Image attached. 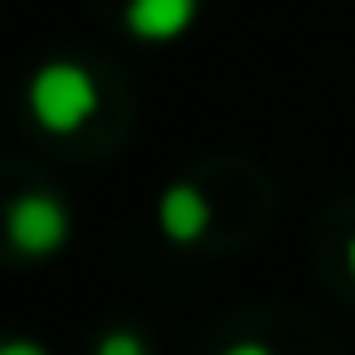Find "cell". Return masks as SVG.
Segmentation results:
<instances>
[{"label":"cell","instance_id":"obj_1","mask_svg":"<svg viewBox=\"0 0 355 355\" xmlns=\"http://www.w3.org/2000/svg\"><path fill=\"white\" fill-rule=\"evenodd\" d=\"M30 112L44 132H78L98 112V83L78 64H44L30 78Z\"/></svg>","mask_w":355,"mask_h":355},{"label":"cell","instance_id":"obj_2","mask_svg":"<svg viewBox=\"0 0 355 355\" xmlns=\"http://www.w3.org/2000/svg\"><path fill=\"white\" fill-rule=\"evenodd\" d=\"M6 234H10V243H15L25 258H49V253H59L64 239H69V209H64L59 195L30 190V195H20V200L10 205Z\"/></svg>","mask_w":355,"mask_h":355},{"label":"cell","instance_id":"obj_3","mask_svg":"<svg viewBox=\"0 0 355 355\" xmlns=\"http://www.w3.org/2000/svg\"><path fill=\"white\" fill-rule=\"evenodd\" d=\"M195 10H200V0H127V30L137 40L161 44V40L185 35Z\"/></svg>","mask_w":355,"mask_h":355},{"label":"cell","instance_id":"obj_4","mask_svg":"<svg viewBox=\"0 0 355 355\" xmlns=\"http://www.w3.org/2000/svg\"><path fill=\"white\" fill-rule=\"evenodd\" d=\"M161 229H166V239H175V243H195L205 229H209V200L195 190V185H171L166 195H161Z\"/></svg>","mask_w":355,"mask_h":355},{"label":"cell","instance_id":"obj_5","mask_svg":"<svg viewBox=\"0 0 355 355\" xmlns=\"http://www.w3.org/2000/svg\"><path fill=\"white\" fill-rule=\"evenodd\" d=\"M98 355H146V345H141V336H132V331H112V336L98 340Z\"/></svg>","mask_w":355,"mask_h":355},{"label":"cell","instance_id":"obj_6","mask_svg":"<svg viewBox=\"0 0 355 355\" xmlns=\"http://www.w3.org/2000/svg\"><path fill=\"white\" fill-rule=\"evenodd\" d=\"M0 355H49V350L35 345V340H6V345H0Z\"/></svg>","mask_w":355,"mask_h":355},{"label":"cell","instance_id":"obj_7","mask_svg":"<svg viewBox=\"0 0 355 355\" xmlns=\"http://www.w3.org/2000/svg\"><path fill=\"white\" fill-rule=\"evenodd\" d=\"M224 355H272L268 345H258V340H239V345H229Z\"/></svg>","mask_w":355,"mask_h":355},{"label":"cell","instance_id":"obj_8","mask_svg":"<svg viewBox=\"0 0 355 355\" xmlns=\"http://www.w3.org/2000/svg\"><path fill=\"white\" fill-rule=\"evenodd\" d=\"M345 258H350V272H355V239H350V248H345Z\"/></svg>","mask_w":355,"mask_h":355}]
</instances>
